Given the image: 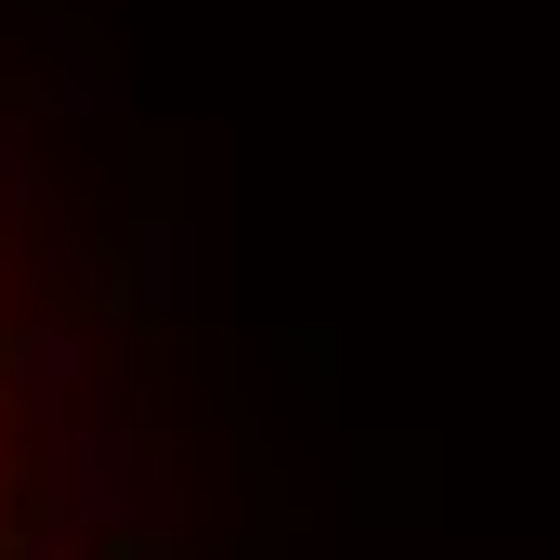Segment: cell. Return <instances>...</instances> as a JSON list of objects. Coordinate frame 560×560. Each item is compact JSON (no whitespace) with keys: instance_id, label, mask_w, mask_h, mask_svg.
<instances>
[{"instance_id":"6da1fadb","label":"cell","mask_w":560,"mask_h":560,"mask_svg":"<svg viewBox=\"0 0 560 560\" xmlns=\"http://www.w3.org/2000/svg\"><path fill=\"white\" fill-rule=\"evenodd\" d=\"M118 469H131V443H118V430H92V443H79V456H66V495H79V509H92V522H118V495H131V482H118Z\"/></svg>"},{"instance_id":"7a4b0ae2","label":"cell","mask_w":560,"mask_h":560,"mask_svg":"<svg viewBox=\"0 0 560 560\" xmlns=\"http://www.w3.org/2000/svg\"><path fill=\"white\" fill-rule=\"evenodd\" d=\"M118 560H170V548H156V535H131V548H118Z\"/></svg>"}]
</instances>
